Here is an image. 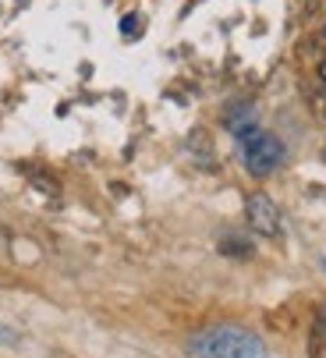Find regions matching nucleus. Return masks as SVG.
<instances>
[{
	"label": "nucleus",
	"mask_w": 326,
	"mask_h": 358,
	"mask_svg": "<svg viewBox=\"0 0 326 358\" xmlns=\"http://www.w3.org/2000/svg\"><path fill=\"white\" fill-rule=\"evenodd\" d=\"M220 252L224 255H248V241H224Z\"/></svg>",
	"instance_id": "obj_4"
},
{
	"label": "nucleus",
	"mask_w": 326,
	"mask_h": 358,
	"mask_svg": "<svg viewBox=\"0 0 326 358\" xmlns=\"http://www.w3.org/2000/svg\"><path fill=\"white\" fill-rule=\"evenodd\" d=\"M319 110H323V117H326V99H323V107H319Z\"/></svg>",
	"instance_id": "obj_8"
},
{
	"label": "nucleus",
	"mask_w": 326,
	"mask_h": 358,
	"mask_svg": "<svg viewBox=\"0 0 326 358\" xmlns=\"http://www.w3.org/2000/svg\"><path fill=\"white\" fill-rule=\"evenodd\" d=\"M316 75H319V82L326 85V61H319V68H316Z\"/></svg>",
	"instance_id": "obj_7"
},
{
	"label": "nucleus",
	"mask_w": 326,
	"mask_h": 358,
	"mask_svg": "<svg viewBox=\"0 0 326 358\" xmlns=\"http://www.w3.org/2000/svg\"><path fill=\"white\" fill-rule=\"evenodd\" d=\"M121 32H125V36H139V15H128V18L121 22Z\"/></svg>",
	"instance_id": "obj_5"
},
{
	"label": "nucleus",
	"mask_w": 326,
	"mask_h": 358,
	"mask_svg": "<svg viewBox=\"0 0 326 358\" xmlns=\"http://www.w3.org/2000/svg\"><path fill=\"white\" fill-rule=\"evenodd\" d=\"M15 341H18V337H15L11 330H4V327H0V344H15Z\"/></svg>",
	"instance_id": "obj_6"
},
{
	"label": "nucleus",
	"mask_w": 326,
	"mask_h": 358,
	"mask_svg": "<svg viewBox=\"0 0 326 358\" xmlns=\"http://www.w3.org/2000/svg\"><path fill=\"white\" fill-rule=\"evenodd\" d=\"M192 358H266V344L245 327H209L188 337Z\"/></svg>",
	"instance_id": "obj_1"
},
{
	"label": "nucleus",
	"mask_w": 326,
	"mask_h": 358,
	"mask_svg": "<svg viewBox=\"0 0 326 358\" xmlns=\"http://www.w3.org/2000/svg\"><path fill=\"white\" fill-rule=\"evenodd\" d=\"M245 149V164L255 178H266V174H274L281 164H284V145L277 135H266V131H255L252 138L241 142Z\"/></svg>",
	"instance_id": "obj_2"
},
{
	"label": "nucleus",
	"mask_w": 326,
	"mask_h": 358,
	"mask_svg": "<svg viewBox=\"0 0 326 358\" xmlns=\"http://www.w3.org/2000/svg\"><path fill=\"white\" fill-rule=\"evenodd\" d=\"M245 217H248L252 231L262 234V238H277L281 234V210H277V202L269 195H262V192L245 199Z\"/></svg>",
	"instance_id": "obj_3"
}]
</instances>
